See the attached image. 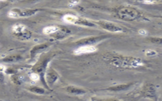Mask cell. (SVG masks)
I'll list each match as a JSON object with an SVG mask.
<instances>
[{"mask_svg": "<svg viewBox=\"0 0 162 101\" xmlns=\"http://www.w3.org/2000/svg\"><path fill=\"white\" fill-rule=\"evenodd\" d=\"M113 65L121 67H132L136 68L142 66L143 63L141 59L132 58H114L111 60Z\"/></svg>", "mask_w": 162, "mask_h": 101, "instance_id": "obj_1", "label": "cell"}, {"mask_svg": "<svg viewBox=\"0 0 162 101\" xmlns=\"http://www.w3.org/2000/svg\"><path fill=\"white\" fill-rule=\"evenodd\" d=\"M118 16L122 20L133 21L141 16V14L136 10L132 8H124L118 11Z\"/></svg>", "mask_w": 162, "mask_h": 101, "instance_id": "obj_2", "label": "cell"}, {"mask_svg": "<svg viewBox=\"0 0 162 101\" xmlns=\"http://www.w3.org/2000/svg\"><path fill=\"white\" fill-rule=\"evenodd\" d=\"M99 24L102 28L112 32H121L123 31L121 27L110 22L101 21L99 22Z\"/></svg>", "mask_w": 162, "mask_h": 101, "instance_id": "obj_3", "label": "cell"}, {"mask_svg": "<svg viewBox=\"0 0 162 101\" xmlns=\"http://www.w3.org/2000/svg\"><path fill=\"white\" fill-rule=\"evenodd\" d=\"M96 51V48L93 46L86 45L80 47L75 51V54L80 55L82 54H87V53H91Z\"/></svg>", "mask_w": 162, "mask_h": 101, "instance_id": "obj_4", "label": "cell"}, {"mask_svg": "<svg viewBox=\"0 0 162 101\" xmlns=\"http://www.w3.org/2000/svg\"><path fill=\"white\" fill-rule=\"evenodd\" d=\"M64 20L70 23H78L79 21V18L72 15H66L64 17Z\"/></svg>", "mask_w": 162, "mask_h": 101, "instance_id": "obj_5", "label": "cell"}, {"mask_svg": "<svg viewBox=\"0 0 162 101\" xmlns=\"http://www.w3.org/2000/svg\"><path fill=\"white\" fill-rule=\"evenodd\" d=\"M47 46L46 44H41V45H38L37 46L34 47L31 52L32 56H34L35 54H37L38 52H40V51L43 50L44 49H45L46 47H47Z\"/></svg>", "mask_w": 162, "mask_h": 101, "instance_id": "obj_6", "label": "cell"}, {"mask_svg": "<svg viewBox=\"0 0 162 101\" xmlns=\"http://www.w3.org/2000/svg\"><path fill=\"white\" fill-rule=\"evenodd\" d=\"M99 37H92V38H89L86 39H84L83 40H81V42L79 43L82 44H86L87 45H89L90 43H93L94 42H97L98 40H99Z\"/></svg>", "mask_w": 162, "mask_h": 101, "instance_id": "obj_7", "label": "cell"}, {"mask_svg": "<svg viewBox=\"0 0 162 101\" xmlns=\"http://www.w3.org/2000/svg\"><path fill=\"white\" fill-rule=\"evenodd\" d=\"M36 10H28L23 11L22 12L19 13V15L21 16H31L34 15V13H36Z\"/></svg>", "mask_w": 162, "mask_h": 101, "instance_id": "obj_8", "label": "cell"}, {"mask_svg": "<svg viewBox=\"0 0 162 101\" xmlns=\"http://www.w3.org/2000/svg\"><path fill=\"white\" fill-rule=\"evenodd\" d=\"M47 81L50 82V83H53L57 80V76L54 72H50L47 75Z\"/></svg>", "mask_w": 162, "mask_h": 101, "instance_id": "obj_9", "label": "cell"}, {"mask_svg": "<svg viewBox=\"0 0 162 101\" xmlns=\"http://www.w3.org/2000/svg\"><path fill=\"white\" fill-rule=\"evenodd\" d=\"M30 91L33 93L38 94H43V93H44V89L41 87H34L31 88H30Z\"/></svg>", "mask_w": 162, "mask_h": 101, "instance_id": "obj_10", "label": "cell"}, {"mask_svg": "<svg viewBox=\"0 0 162 101\" xmlns=\"http://www.w3.org/2000/svg\"><path fill=\"white\" fill-rule=\"evenodd\" d=\"M58 30V28L55 27H47L44 29V32L46 34H51L55 32Z\"/></svg>", "mask_w": 162, "mask_h": 101, "instance_id": "obj_11", "label": "cell"}, {"mask_svg": "<svg viewBox=\"0 0 162 101\" xmlns=\"http://www.w3.org/2000/svg\"><path fill=\"white\" fill-rule=\"evenodd\" d=\"M151 40L153 43L162 44V38H152Z\"/></svg>", "mask_w": 162, "mask_h": 101, "instance_id": "obj_12", "label": "cell"}, {"mask_svg": "<svg viewBox=\"0 0 162 101\" xmlns=\"http://www.w3.org/2000/svg\"><path fill=\"white\" fill-rule=\"evenodd\" d=\"M156 54H157V52L153 50H147L146 52V55L147 56H154Z\"/></svg>", "mask_w": 162, "mask_h": 101, "instance_id": "obj_13", "label": "cell"}, {"mask_svg": "<svg viewBox=\"0 0 162 101\" xmlns=\"http://www.w3.org/2000/svg\"><path fill=\"white\" fill-rule=\"evenodd\" d=\"M31 79L34 81H36V80H38L39 79V76L37 74L33 73L31 76Z\"/></svg>", "mask_w": 162, "mask_h": 101, "instance_id": "obj_14", "label": "cell"}, {"mask_svg": "<svg viewBox=\"0 0 162 101\" xmlns=\"http://www.w3.org/2000/svg\"><path fill=\"white\" fill-rule=\"evenodd\" d=\"M30 1H35V0H30Z\"/></svg>", "mask_w": 162, "mask_h": 101, "instance_id": "obj_15", "label": "cell"}]
</instances>
